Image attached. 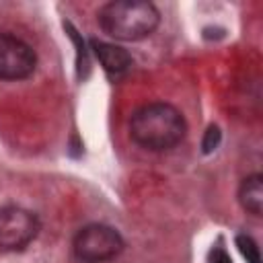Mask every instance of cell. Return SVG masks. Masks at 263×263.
<instances>
[{"label":"cell","instance_id":"1","mask_svg":"<svg viewBox=\"0 0 263 263\" xmlns=\"http://www.w3.org/2000/svg\"><path fill=\"white\" fill-rule=\"evenodd\" d=\"M187 134L183 113L162 101L138 107L129 117V138L150 152L175 148Z\"/></svg>","mask_w":263,"mask_h":263},{"label":"cell","instance_id":"2","mask_svg":"<svg viewBox=\"0 0 263 263\" xmlns=\"http://www.w3.org/2000/svg\"><path fill=\"white\" fill-rule=\"evenodd\" d=\"M97 21L113 39L140 41L156 31L160 12L148 0H113L101 6Z\"/></svg>","mask_w":263,"mask_h":263},{"label":"cell","instance_id":"3","mask_svg":"<svg viewBox=\"0 0 263 263\" xmlns=\"http://www.w3.org/2000/svg\"><path fill=\"white\" fill-rule=\"evenodd\" d=\"M72 251L80 263H105L123 251V238L113 226L88 224L76 232Z\"/></svg>","mask_w":263,"mask_h":263},{"label":"cell","instance_id":"4","mask_svg":"<svg viewBox=\"0 0 263 263\" xmlns=\"http://www.w3.org/2000/svg\"><path fill=\"white\" fill-rule=\"evenodd\" d=\"M41 230L37 214L21 205L0 208V251H23Z\"/></svg>","mask_w":263,"mask_h":263},{"label":"cell","instance_id":"5","mask_svg":"<svg viewBox=\"0 0 263 263\" xmlns=\"http://www.w3.org/2000/svg\"><path fill=\"white\" fill-rule=\"evenodd\" d=\"M37 53L23 39L0 31V78L21 80L35 72Z\"/></svg>","mask_w":263,"mask_h":263},{"label":"cell","instance_id":"6","mask_svg":"<svg viewBox=\"0 0 263 263\" xmlns=\"http://www.w3.org/2000/svg\"><path fill=\"white\" fill-rule=\"evenodd\" d=\"M90 47H92L97 60L101 62V66L105 68V72H109V74H115V76L117 74H123L132 66V55L121 45L92 39L90 41Z\"/></svg>","mask_w":263,"mask_h":263},{"label":"cell","instance_id":"7","mask_svg":"<svg viewBox=\"0 0 263 263\" xmlns=\"http://www.w3.org/2000/svg\"><path fill=\"white\" fill-rule=\"evenodd\" d=\"M238 201L242 210L249 212L251 216L259 218L263 214V177L259 173L242 179L238 187Z\"/></svg>","mask_w":263,"mask_h":263},{"label":"cell","instance_id":"8","mask_svg":"<svg viewBox=\"0 0 263 263\" xmlns=\"http://www.w3.org/2000/svg\"><path fill=\"white\" fill-rule=\"evenodd\" d=\"M236 247L240 251V255L247 259V263H261V253H259V247L257 242L247 236V234H238L236 236Z\"/></svg>","mask_w":263,"mask_h":263},{"label":"cell","instance_id":"9","mask_svg":"<svg viewBox=\"0 0 263 263\" xmlns=\"http://www.w3.org/2000/svg\"><path fill=\"white\" fill-rule=\"evenodd\" d=\"M220 140H222L220 127H218V125H210V127L205 129V134H203V142H201L203 154H210V152H214V150L218 148Z\"/></svg>","mask_w":263,"mask_h":263},{"label":"cell","instance_id":"10","mask_svg":"<svg viewBox=\"0 0 263 263\" xmlns=\"http://www.w3.org/2000/svg\"><path fill=\"white\" fill-rule=\"evenodd\" d=\"M212 263H232L230 261V257H228V253L224 251V249H214L212 251Z\"/></svg>","mask_w":263,"mask_h":263}]
</instances>
